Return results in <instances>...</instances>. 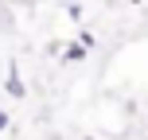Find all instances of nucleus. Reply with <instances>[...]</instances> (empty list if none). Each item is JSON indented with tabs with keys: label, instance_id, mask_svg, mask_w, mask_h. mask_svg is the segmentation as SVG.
<instances>
[{
	"label": "nucleus",
	"instance_id": "f03ea898",
	"mask_svg": "<svg viewBox=\"0 0 148 140\" xmlns=\"http://www.w3.org/2000/svg\"><path fill=\"white\" fill-rule=\"evenodd\" d=\"M86 55H90V47H82L78 39H74V43L62 47V55H59V59H62V62H86Z\"/></svg>",
	"mask_w": 148,
	"mask_h": 140
},
{
	"label": "nucleus",
	"instance_id": "20e7f679",
	"mask_svg": "<svg viewBox=\"0 0 148 140\" xmlns=\"http://www.w3.org/2000/svg\"><path fill=\"white\" fill-rule=\"evenodd\" d=\"M8 128H12V113L0 109V132H8Z\"/></svg>",
	"mask_w": 148,
	"mask_h": 140
},
{
	"label": "nucleus",
	"instance_id": "f257e3e1",
	"mask_svg": "<svg viewBox=\"0 0 148 140\" xmlns=\"http://www.w3.org/2000/svg\"><path fill=\"white\" fill-rule=\"evenodd\" d=\"M4 89H8V97H16V101H23V97H27V86H23V78H20V66H16V62H8Z\"/></svg>",
	"mask_w": 148,
	"mask_h": 140
},
{
	"label": "nucleus",
	"instance_id": "7ed1b4c3",
	"mask_svg": "<svg viewBox=\"0 0 148 140\" xmlns=\"http://www.w3.org/2000/svg\"><path fill=\"white\" fill-rule=\"evenodd\" d=\"M78 43H82V47H90V51H94V47H97V39H94V31H86V27H82V31H78Z\"/></svg>",
	"mask_w": 148,
	"mask_h": 140
},
{
	"label": "nucleus",
	"instance_id": "39448f33",
	"mask_svg": "<svg viewBox=\"0 0 148 140\" xmlns=\"http://www.w3.org/2000/svg\"><path fill=\"white\" fill-rule=\"evenodd\" d=\"M82 140H94V136H82Z\"/></svg>",
	"mask_w": 148,
	"mask_h": 140
}]
</instances>
